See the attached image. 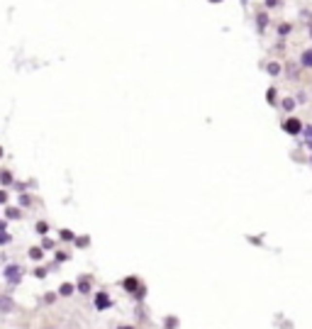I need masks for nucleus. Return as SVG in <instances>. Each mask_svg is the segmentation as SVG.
<instances>
[{"label":"nucleus","instance_id":"obj_1","mask_svg":"<svg viewBox=\"0 0 312 329\" xmlns=\"http://www.w3.org/2000/svg\"><path fill=\"white\" fill-rule=\"evenodd\" d=\"M20 273H22V271H20V266H17V263H13V266H8V268H5V278H8L10 283H17V280H20Z\"/></svg>","mask_w":312,"mask_h":329},{"label":"nucleus","instance_id":"obj_2","mask_svg":"<svg viewBox=\"0 0 312 329\" xmlns=\"http://www.w3.org/2000/svg\"><path fill=\"white\" fill-rule=\"evenodd\" d=\"M283 129H285L288 134H297V132H302V124H300L297 120H288V122L283 124Z\"/></svg>","mask_w":312,"mask_h":329},{"label":"nucleus","instance_id":"obj_3","mask_svg":"<svg viewBox=\"0 0 312 329\" xmlns=\"http://www.w3.org/2000/svg\"><path fill=\"white\" fill-rule=\"evenodd\" d=\"M15 305H13V300L10 297H5V295H0V312H10Z\"/></svg>","mask_w":312,"mask_h":329},{"label":"nucleus","instance_id":"obj_4","mask_svg":"<svg viewBox=\"0 0 312 329\" xmlns=\"http://www.w3.org/2000/svg\"><path fill=\"white\" fill-rule=\"evenodd\" d=\"M300 64H302V66H307V69H312V49H305V52H302Z\"/></svg>","mask_w":312,"mask_h":329},{"label":"nucleus","instance_id":"obj_5","mask_svg":"<svg viewBox=\"0 0 312 329\" xmlns=\"http://www.w3.org/2000/svg\"><path fill=\"white\" fill-rule=\"evenodd\" d=\"M107 305H110V297H107V295H103V293H100V295H98V297H95V307H98V310H105V307H107Z\"/></svg>","mask_w":312,"mask_h":329},{"label":"nucleus","instance_id":"obj_6","mask_svg":"<svg viewBox=\"0 0 312 329\" xmlns=\"http://www.w3.org/2000/svg\"><path fill=\"white\" fill-rule=\"evenodd\" d=\"M302 137H305V144H307V146H312V124L302 127Z\"/></svg>","mask_w":312,"mask_h":329},{"label":"nucleus","instance_id":"obj_7","mask_svg":"<svg viewBox=\"0 0 312 329\" xmlns=\"http://www.w3.org/2000/svg\"><path fill=\"white\" fill-rule=\"evenodd\" d=\"M10 242V234L5 229V222H0V244H8Z\"/></svg>","mask_w":312,"mask_h":329},{"label":"nucleus","instance_id":"obj_8","mask_svg":"<svg viewBox=\"0 0 312 329\" xmlns=\"http://www.w3.org/2000/svg\"><path fill=\"white\" fill-rule=\"evenodd\" d=\"M78 290H81V293H88V290H90V280L81 278V283H78Z\"/></svg>","mask_w":312,"mask_h":329},{"label":"nucleus","instance_id":"obj_9","mask_svg":"<svg viewBox=\"0 0 312 329\" xmlns=\"http://www.w3.org/2000/svg\"><path fill=\"white\" fill-rule=\"evenodd\" d=\"M5 215H8V217H13V220H17V217H20V210H17V208H8V212H5Z\"/></svg>","mask_w":312,"mask_h":329},{"label":"nucleus","instance_id":"obj_10","mask_svg":"<svg viewBox=\"0 0 312 329\" xmlns=\"http://www.w3.org/2000/svg\"><path fill=\"white\" fill-rule=\"evenodd\" d=\"M71 293H73V285L71 283H64L61 285V295H71Z\"/></svg>","mask_w":312,"mask_h":329},{"label":"nucleus","instance_id":"obj_11","mask_svg":"<svg viewBox=\"0 0 312 329\" xmlns=\"http://www.w3.org/2000/svg\"><path fill=\"white\" fill-rule=\"evenodd\" d=\"M268 25V17L266 15H259V27H266Z\"/></svg>","mask_w":312,"mask_h":329},{"label":"nucleus","instance_id":"obj_12","mask_svg":"<svg viewBox=\"0 0 312 329\" xmlns=\"http://www.w3.org/2000/svg\"><path fill=\"white\" fill-rule=\"evenodd\" d=\"M0 181H3V183H10L13 176H10V173H0Z\"/></svg>","mask_w":312,"mask_h":329},{"label":"nucleus","instance_id":"obj_13","mask_svg":"<svg viewBox=\"0 0 312 329\" xmlns=\"http://www.w3.org/2000/svg\"><path fill=\"white\" fill-rule=\"evenodd\" d=\"M268 71H271V73H278V71H280V66H278V64H271V66H268Z\"/></svg>","mask_w":312,"mask_h":329},{"label":"nucleus","instance_id":"obj_14","mask_svg":"<svg viewBox=\"0 0 312 329\" xmlns=\"http://www.w3.org/2000/svg\"><path fill=\"white\" fill-rule=\"evenodd\" d=\"M293 105H295L293 100H283V107H285V110H293Z\"/></svg>","mask_w":312,"mask_h":329},{"label":"nucleus","instance_id":"obj_15","mask_svg":"<svg viewBox=\"0 0 312 329\" xmlns=\"http://www.w3.org/2000/svg\"><path fill=\"white\" fill-rule=\"evenodd\" d=\"M30 254H32V259H42V251H39V249H32Z\"/></svg>","mask_w":312,"mask_h":329},{"label":"nucleus","instance_id":"obj_16","mask_svg":"<svg viewBox=\"0 0 312 329\" xmlns=\"http://www.w3.org/2000/svg\"><path fill=\"white\" fill-rule=\"evenodd\" d=\"M5 200H8V193H5V190H0V203H5Z\"/></svg>","mask_w":312,"mask_h":329},{"label":"nucleus","instance_id":"obj_17","mask_svg":"<svg viewBox=\"0 0 312 329\" xmlns=\"http://www.w3.org/2000/svg\"><path fill=\"white\" fill-rule=\"evenodd\" d=\"M266 5H268V8H273V5H278V0H266Z\"/></svg>","mask_w":312,"mask_h":329},{"label":"nucleus","instance_id":"obj_18","mask_svg":"<svg viewBox=\"0 0 312 329\" xmlns=\"http://www.w3.org/2000/svg\"><path fill=\"white\" fill-rule=\"evenodd\" d=\"M120 329H134V327H120Z\"/></svg>","mask_w":312,"mask_h":329},{"label":"nucleus","instance_id":"obj_19","mask_svg":"<svg viewBox=\"0 0 312 329\" xmlns=\"http://www.w3.org/2000/svg\"><path fill=\"white\" fill-rule=\"evenodd\" d=\"M310 37H312V27H310Z\"/></svg>","mask_w":312,"mask_h":329},{"label":"nucleus","instance_id":"obj_20","mask_svg":"<svg viewBox=\"0 0 312 329\" xmlns=\"http://www.w3.org/2000/svg\"><path fill=\"white\" fill-rule=\"evenodd\" d=\"M212 3H220V0H212Z\"/></svg>","mask_w":312,"mask_h":329}]
</instances>
